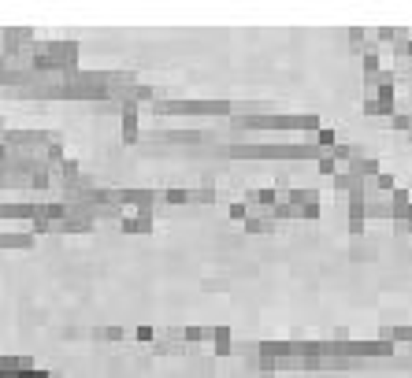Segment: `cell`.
I'll use <instances>...</instances> for the list:
<instances>
[{
  "label": "cell",
  "instance_id": "cell-1",
  "mask_svg": "<svg viewBox=\"0 0 412 378\" xmlns=\"http://www.w3.org/2000/svg\"><path fill=\"white\" fill-rule=\"evenodd\" d=\"M0 378H48L45 371H34V367H12V364H0Z\"/></svg>",
  "mask_w": 412,
  "mask_h": 378
}]
</instances>
